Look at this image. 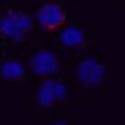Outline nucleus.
I'll return each mask as SVG.
<instances>
[{
  "instance_id": "obj_5",
  "label": "nucleus",
  "mask_w": 125,
  "mask_h": 125,
  "mask_svg": "<svg viewBox=\"0 0 125 125\" xmlns=\"http://www.w3.org/2000/svg\"><path fill=\"white\" fill-rule=\"evenodd\" d=\"M65 20H68V8L55 0L43 3L35 10V25H40L43 30H58L65 25Z\"/></svg>"
},
{
  "instance_id": "obj_7",
  "label": "nucleus",
  "mask_w": 125,
  "mask_h": 125,
  "mask_svg": "<svg viewBox=\"0 0 125 125\" xmlns=\"http://www.w3.org/2000/svg\"><path fill=\"white\" fill-rule=\"evenodd\" d=\"M28 75V65L18 58H3L0 60V80L5 83H20Z\"/></svg>"
},
{
  "instance_id": "obj_4",
  "label": "nucleus",
  "mask_w": 125,
  "mask_h": 125,
  "mask_svg": "<svg viewBox=\"0 0 125 125\" xmlns=\"http://www.w3.org/2000/svg\"><path fill=\"white\" fill-rule=\"evenodd\" d=\"M28 70L33 75H38V78H53L60 70V58L50 48H38L28 60Z\"/></svg>"
},
{
  "instance_id": "obj_6",
  "label": "nucleus",
  "mask_w": 125,
  "mask_h": 125,
  "mask_svg": "<svg viewBox=\"0 0 125 125\" xmlns=\"http://www.w3.org/2000/svg\"><path fill=\"white\" fill-rule=\"evenodd\" d=\"M58 33V43L65 48V50H83L88 45V35H85V30H83L78 23H73V25H62L55 30Z\"/></svg>"
},
{
  "instance_id": "obj_1",
  "label": "nucleus",
  "mask_w": 125,
  "mask_h": 125,
  "mask_svg": "<svg viewBox=\"0 0 125 125\" xmlns=\"http://www.w3.org/2000/svg\"><path fill=\"white\" fill-rule=\"evenodd\" d=\"M35 28V18H30L20 8H5L0 13V35H5L13 43H23L30 38Z\"/></svg>"
},
{
  "instance_id": "obj_3",
  "label": "nucleus",
  "mask_w": 125,
  "mask_h": 125,
  "mask_svg": "<svg viewBox=\"0 0 125 125\" xmlns=\"http://www.w3.org/2000/svg\"><path fill=\"white\" fill-rule=\"evenodd\" d=\"M75 75H78V83L83 88H100L103 83L108 80V68H105V62L98 60V58H83L78 62Z\"/></svg>"
},
{
  "instance_id": "obj_2",
  "label": "nucleus",
  "mask_w": 125,
  "mask_h": 125,
  "mask_svg": "<svg viewBox=\"0 0 125 125\" xmlns=\"http://www.w3.org/2000/svg\"><path fill=\"white\" fill-rule=\"evenodd\" d=\"M65 100H68V88H65L62 80H58L55 75L53 78H40V85L35 90V103L40 108L50 110V108H55Z\"/></svg>"
}]
</instances>
